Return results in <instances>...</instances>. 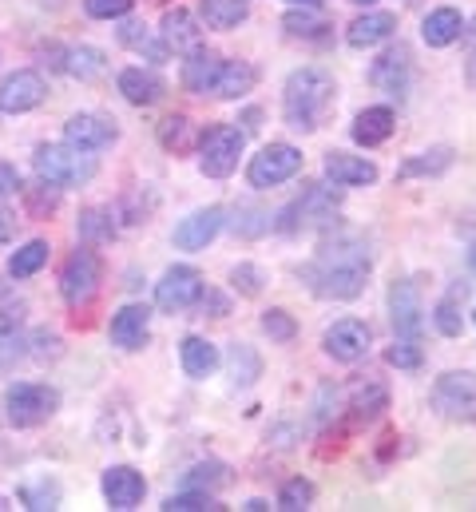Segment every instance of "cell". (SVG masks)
Instances as JSON below:
<instances>
[{
    "mask_svg": "<svg viewBox=\"0 0 476 512\" xmlns=\"http://www.w3.org/2000/svg\"><path fill=\"white\" fill-rule=\"evenodd\" d=\"M28 358V338H16V334H0V378L16 370V362Z\"/></svg>",
    "mask_w": 476,
    "mask_h": 512,
    "instance_id": "obj_48",
    "label": "cell"
},
{
    "mask_svg": "<svg viewBox=\"0 0 476 512\" xmlns=\"http://www.w3.org/2000/svg\"><path fill=\"white\" fill-rule=\"evenodd\" d=\"M119 139V128L116 120H108V116H96V112H80V116H72L68 124H64V143H72V147H80V151H104V147H112Z\"/></svg>",
    "mask_w": 476,
    "mask_h": 512,
    "instance_id": "obj_16",
    "label": "cell"
},
{
    "mask_svg": "<svg viewBox=\"0 0 476 512\" xmlns=\"http://www.w3.org/2000/svg\"><path fill=\"white\" fill-rule=\"evenodd\" d=\"M393 32H397V16L393 12H365L346 28V40H350V48H377Z\"/></svg>",
    "mask_w": 476,
    "mask_h": 512,
    "instance_id": "obj_26",
    "label": "cell"
},
{
    "mask_svg": "<svg viewBox=\"0 0 476 512\" xmlns=\"http://www.w3.org/2000/svg\"><path fill=\"white\" fill-rule=\"evenodd\" d=\"M465 298H469V282H453L449 294L433 306V326H437V334L461 338V330H465V322H461V302H465Z\"/></svg>",
    "mask_w": 476,
    "mask_h": 512,
    "instance_id": "obj_30",
    "label": "cell"
},
{
    "mask_svg": "<svg viewBox=\"0 0 476 512\" xmlns=\"http://www.w3.org/2000/svg\"><path fill=\"white\" fill-rule=\"evenodd\" d=\"M262 334H270V342H294L298 338V322L286 310H266L262 314Z\"/></svg>",
    "mask_w": 476,
    "mask_h": 512,
    "instance_id": "obj_44",
    "label": "cell"
},
{
    "mask_svg": "<svg viewBox=\"0 0 476 512\" xmlns=\"http://www.w3.org/2000/svg\"><path fill=\"white\" fill-rule=\"evenodd\" d=\"M20 199H24V207H28L32 219H48V215H56V207H60V187L36 179L32 187H20Z\"/></svg>",
    "mask_w": 476,
    "mask_h": 512,
    "instance_id": "obj_37",
    "label": "cell"
},
{
    "mask_svg": "<svg viewBox=\"0 0 476 512\" xmlns=\"http://www.w3.org/2000/svg\"><path fill=\"white\" fill-rule=\"evenodd\" d=\"M354 4H377V0H354Z\"/></svg>",
    "mask_w": 476,
    "mask_h": 512,
    "instance_id": "obj_59",
    "label": "cell"
},
{
    "mask_svg": "<svg viewBox=\"0 0 476 512\" xmlns=\"http://www.w3.org/2000/svg\"><path fill=\"white\" fill-rule=\"evenodd\" d=\"M187 60H183V88L187 92H195V96H207L211 92V84H215V76H219V56L211 52V48H191V52H183Z\"/></svg>",
    "mask_w": 476,
    "mask_h": 512,
    "instance_id": "obj_24",
    "label": "cell"
},
{
    "mask_svg": "<svg viewBox=\"0 0 476 512\" xmlns=\"http://www.w3.org/2000/svg\"><path fill=\"white\" fill-rule=\"evenodd\" d=\"M433 409L445 421L473 425L476 421V374L473 370H449L433 382Z\"/></svg>",
    "mask_w": 476,
    "mask_h": 512,
    "instance_id": "obj_8",
    "label": "cell"
},
{
    "mask_svg": "<svg viewBox=\"0 0 476 512\" xmlns=\"http://www.w3.org/2000/svg\"><path fill=\"white\" fill-rule=\"evenodd\" d=\"M262 282H266V274L254 262H238L235 270H231V286H235L242 298H258L262 294Z\"/></svg>",
    "mask_w": 476,
    "mask_h": 512,
    "instance_id": "obj_45",
    "label": "cell"
},
{
    "mask_svg": "<svg viewBox=\"0 0 476 512\" xmlns=\"http://www.w3.org/2000/svg\"><path fill=\"white\" fill-rule=\"evenodd\" d=\"M28 358H60V338L56 334H48V330H40V334H32L28 338Z\"/></svg>",
    "mask_w": 476,
    "mask_h": 512,
    "instance_id": "obj_50",
    "label": "cell"
},
{
    "mask_svg": "<svg viewBox=\"0 0 476 512\" xmlns=\"http://www.w3.org/2000/svg\"><path fill=\"white\" fill-rule=\"evenodd\" d=\"M473 326H476V310H473Z\"/></svg>",
    "mask_w": 476,
    "mask_h": 512,
    "instance_id": "obj_60",
    "label": "cell"
},
{
    "mask_svg": "<svg viewBox=\"0 0 476 512\" xmlns=\"http://www.w3.org/2000/svg\"><path fill=\"white\" fill-rule=\"evenodd\" d=\"M100 286H104V258L92 247H76L60 270V298L68 302V310H88Z\"/></svg>",
    "mask_w": 476,
    "mask_h": 512,
    "instance_id": "obj_5",
    "label": "cell"
},
{
    "mask_svg": "<svg viewBox=\"0 0 476 512\" xmlns=\"http://www.w3.org/2000/svg\"><path fill=\"white\" fill-rule=\"evenodd\" d=\"M32 171L36 179L52 183V187H84L96 179V155L80 151L72 143H40L32 151Z\"/></svg>",
    "mask_w": 476,
    "mask_h": 512,
    "instance_id": "obj_3",
    "label": "cell"
},
{
    "mask_svg": "<svg viewBox=\"0 0 476 512\" xmlns=\"http://www.w3.org/2000/svg\"><path fill=\"white\" fill-rule=\"evenodd\" d=\"M298 171H302V151L294 143H266L258 155H250L246 179H250V187L270 191V187L290 183Z\"/></svg>",
    "mask_w": 476,
    "mask_h": 512,
    "instance_id": "obj_9",
    "label": "cell"
},
{
    "mask_svg": "<svg viewBox=\"0 0 476 512\" xmlns=\"http://www.w3.org/2000/svg\"><path fill=\"white\" fill-rule=\"evenodd\" d=\"M453 159H457L453 147H429V151L405 159V163L397 167V179H429V175H445V171L453 167Z\"/></svg>",
    "mask_w": 476,
    "mask_h": 512,
    "instance_id": "obj_31",
    "label": "cell"
},
{
    "mask_svg": "<svg viewBox=\"0 0 476 512\" xmlns=\"http://www.w3.org/2000/svg\"><path fill=\"white\" fill-rule=\"evenodd\" d=\"M465 80H469V88L476 92V56L469 60V68H465Z\"/></svg>",
    "mask_w": 476,
    "mask_h": 512,
    "instance_id": "obj_56",
    "label": "cell"
},
{
    "mask_svg": "<svg viewBox=\"0 0 476 512\" xmlns=\"http://www.w3.org/2000/svg\"><path fill=\"white\" fill-rule=\"evenodd\" d=\"M199 16H203L207 28L231 32V28H238L250 16V0H203L199 4Z\"/></svg>",
    "mask_w": 476,
    "mask_h": 512,
    "instance_id": "obj_33",
    "label": "cell"
},
{
    "mask_svg": "<svg viewBox=\"0 0 476 512\" xmlns=\"http://www.w3.org/2000/svg\"><path fill=\"white\" fill-rule=\"evenodd\" d=\"M385 362H389L393 370H417V366H421V346H417L413 338H397V342L385 350Z\"/></svg>",
    "mask_w": 476,
    "mask_h": 512,
    "instance_id": "obj_46",
    "label": "cell"
},
{
    "mask_svg": "<svg viewBox=\"0 0 476 512\" xmlns=\"http://www.w3.org/2000/svg\"><path fill=\"white\" fill-rule=\"evenodd\" d=\"M48 258H52L48 239H28L24 247H16L8 255V278H32V274H40L48 266Z\"/></svg>",
    "mask_w": 476,
    "mask_h": 512,
    "instance_id": "obj_32",
    "label": "cell"
},
{
    "mask_svg": "<svg viewBox=\"0 0 476 512\" xmlns=\"http://www.w3.org/2000/svg\"><path fill=\"white\" fill-rule=\"evenodd\" d=\"M369 270H373L369 247L357 235H334V239H326L318 247V255L302 270V278L318 298L354 302L357 294L365 290V282H369Z\"/></svg>",
    "mask_w": 476,
    "mask_h": 512,
    "instance_id": "obj_1",
    "label": "cell"
},
{
    "mask_svg": "<svg viewBox=\"0 0 476 512\" xmlns=\"http://www.w3.org/2000/svg\"><path fill=\"white\" fill-rule=\"evenodd\" d=\"M338 203H342V187L334 183H310L290 207H282L278 215H274V231H282V235H298V231H314V227H330V219H334V211H338Z\"/></svg>",
    "mask_w": 476,
    "mask_h": 512,
    "instance_id": "obj_4",
    "label": "cell"
},
{
    "mask_svg": "<svg viewBox=\"0 0 476 512\" xmlns=\"http://www.w3.org/2000/svg\"><path fill=\"white\" fill-rule=\"evenodd\" d=\"M20 501H24V509H32V512H52V509H60V485L44 477V481H36V485L20 489Z\"/></svg>",
    "mask_w": 476,
    "mask_h": 512,
    "instance_id": "obj_43",
    "label": "cell"
},
{
    "mask_svg": "<svg viewBox=\"0 0 476 512\" xmlns=\"http://www.w3.org/2000/svg\"><path fill=\"white\" fill-rule=\"evenodd\" d=\"M12 231H16V219L0 207V247H4V243H12Z\"/></svg>",
    "mask_w": 476,
    "mask_h": 512,
    "instance_id": "obj_54",
    "label": "cell"
},
{
    "mask_svg": "<svg viewBox=\"0 0 476 512\" xmlns=\"http://www.w3.org/2000/svg\"><path fill=\"white\" fill-rule=\"evenodd\" d=\"M314 497H318L314 481L294 477V481H286V485H282V493H278V509L282 512H306L310 505H314Z\"/></svg>",
    "mask_w": 476,
    "mask_h": 512,
    "instance_id": "obj_41",
    "label": "cell"
},
{
    "mask_svg": "<svg viewBox=\"0 0 476 512\" xmlns=\"http://www.w3.org/2000/svg\"><path fill=\"white\" fill-rule=\"evenodd\" d=\"M469 266H473V270H476V247H473V251H469Z\"/></svg>",
    "mask_w": 476,
    "mask_h": 512,
    "instance_id": "obj_57",
    "label": "cell"
},
{
    "mask_svg": "<svg viewBox=\"0 0 476 512\" xmlns=\"http://www.w3.org/2000/svg\"><path fill=\"white\" fill-rule=\"evenodd\" d=\"M163 512H223V505L215 501V493H203V489H187V493H175V497H167Z\"/></svg>",
    "mask_w": 476,
    "mask_h": 512,
    "instance_id": "obj_42",
    "label": "cell"
},
{
    "mask_svg": "<svg viewBox=\"0 0 476 512\" xmlns=\"http://www.w3.org/2000/svg\"><path fill=\"white\" fill-rule=\"evenodd\" d=\"M369 342H373V334H369V326H365L361 318H338V322L326 326V334H322V350H326L334 362H342V366L361 362V358L369 354Z\"/></svg>",
    "mask_w": 476,
    "mask_h": 512,
    "instance_id": "obj_13",
    "label": "cell"
},
{
    "mask_svg": "<svg viewBox=\"0 0 476 512\" xmlns=\"http://www.w3.org/2000/svg\"><path fill=\"white\" fill-rule=\"evenodd\" d=\"M227 366H231L235 385H254L258 382V374H262V358H258L254 346H246V342H235V346H231Z\"/></svg>",
    "mask_w": 476,
    "mask_h": 512,
    "instance_id": "obj_38",
    "label": "cell"
},
{
    "mask_svg": "<svg viewBox=\"0 0 476 512\" xmlns=\"http://www.w3.org/2000/svg\"><path fill=\"white\" fill-rule=\"evenodd\" d=\"M223 227H227V211L223 207H203V211L187 215L175 227V247L179 251H207V243H215Z\"/></svg>",
    "mask_w": 476,
    "mask_h": 512,
    "instance_id": "obj_18",
    "label": "cell"
},
{
    "mask_svg": "<svg viewBox=\"0 0 476 512\" xmlns=\"http://www.w3.org/2000/svg\"><path fill=\"white\" fill-rule=\"evenodd\" d=\"M20 171L12 167V163H0V199H12V195H20Z\"/></svg>",
    "mask_w": 476,
    "mask_h": 512,
    "instance_id": "obj_53",
    "label": "cell"
},
{
    "mask_svg": "<svg viewBox=\"0 0 476 512\" xmlns=\"http://www.w3.org/2000/svg\"><path fill=\"white\" fill-rule=\"evenodd\" d=\"M159 40L167 44V52H191L203 44V28L187 8H167L159 20Z\"/></svg>",
    "mask_w": 476,
    "mask_h": 512,
    "instance_id": "obj_20",
    "label": "cell"
},
{
    "mask_svg": "<svg viewBox=\"0 0 476 512\" xmlns=\"http://www.w3.org/2000/svg\"><path fill=\"white\" fill-rule=\"evenodd\" d=\"M389 322L397 330V338H421L425 330V306H421V290L413 278H393L389 286Z\"/></svg>",
    "mask_w": 476,
    "mask_h": 512,
    "instance_id": "obj_12",
    "label": "cell"
},
{
    "mask_svg": "<svg viewBox=\"0 0 476 512\" xmlns=\"http://www.w3.org/2000/svg\"><path fill=\"white\" fill-rule=\"evenodd\" d=\"M203 290H207L203 274H199L195 266L179 262V266H171V270L155 282V306H159L163 314H187V310L199 306Z\"/></svg>",
    "mask_w": 476,
    "mask_h": 512,
    "instance_id": "obj_10",
    "label": "cell"
},
{
    "mask_svg": "<svg viewBox=\"0 0 476 512\" xmlns=\"http://www.w3.org/2000/svg\"><path fill=\"white\" fill-rule=\"evenodd\" d=\"M100 489H104L108 509L131 512V509H139V501H143V493H147V481H143V473H139L135 465H112V469H104Z\"/></svg>",
    "mask_w": 476,
    "mask_h": 512,
    "instance_id": "obj_15",
    "label": "cell"
},
{
    "mask_svg": "<svg viewBox=\"0 0 476 512\" xmlns=\"http://www.w3.org/2000/svg\"><path fill=\"white\" fill-rule=\"evenodd\" d=\"M76 231L88 243H108V239H116V211L112 207H88V211H80Z\"/></svg>",
    "mask_w": 476,
    "mask_h": 512,
    "instance_id": "obj_36",
    "label": "cell"
},
{
    "mask_svg": "<svg viewBox=\"0 0 476 512\" xmlns=\"http://www.w3.org/2000/svg\"><path fill=\"white\" fill-rule=\"evenodd\" d=\"M393 128H397V116H393V108L377 104V108H365V112H357V120H354V128H350V135H354L357 147H381V143L393 135Z\"/></svg>",
    "mask_w": 476,
    "mask_h": 512,
    "instance_id": "obj_25",
    "label": "cell"
},
{
    "mask_svg": "<svg viewBox=\"0 0 476 512\" xmlns=\"http://www.w3.org/2000/svg\"><path fill=\"white\" fill-rule=\"evenodd\" d=\"M246 131H238L235 124H215L199 135V171L207 179H227L235 175L238 155H242Z\"/></svg>",
    "mask_w": 476,
    "mask_h": 512,
    "instance_id": "obj_7",
    "label": "cell"
},
{
    "mask_svg": "<svg viewBox=\"0 0 476 512\" xmlns=\"http://www.w3.org/2000/svg\"><path fill=\"white\" fill-rule=\"evenodd\" d=\"M334 104H338V84L322 64H306V68L286 76V88H282V120H286V128L310 135V131H318L326 124Z\"/></svg>",
    "mask_w": 476,
    "mask_h": 512,
    "instance_id": "obj_2",
    "label": "cell"
},
{
    "mask_svg": "<svg viewBox=\"0 0 476 512\" xmlns=\"http://www.w3.org/2000/svg\"><path fill=\"white\" fill-rule=\"evenodd\" d=\"M369 80L385 92V96H393V100H405L409 96V84H413V60H409V48H389V52H381L377 60H373V68H369Z\"/></svg>",
    "mask_w": 476,
    "mask_h": 512,
    "instance_id": "obj_14",
    "label": "cell"
},
{
    "mask_svg": "<svg viewBox=\"0 0 476 512\" xmlns=\"http://www.w3.org/2000/svg\"><path fill=\"white\" fill-rule=\"evenodd\" d=\"M135 8V0H84V12L92 20H123Z\"/></svg>",
    "mask_w": 476,
    "mask_h": 512,
    "instance_id": "obj_49",
    "label": "cell"
},
{
    "mask_svg": "<svg viewBox=\"0 0 476 512\" xmlns=\"http://www.w3.org/2000/svg\"><path fill=\"white\" fill-rule=\"evenodd\" d=\"M465 32H469V36H476V20H473V24H469V28H465Z\"/></svg>",
    "mask_w": 476,
    "mask_h": 512,
    "instance_id": "obj_58",
    "label": "cell"
},
{
    "mask_svg": "<svg viewBox=\"0 0 476 512\" xmlns=\"http://www.w3.org/2000/svg\"><path fill=\"white\" fill-rule=\"evenodd\" d=\"M24 314H28L24 302H4L0 306V334H16L24 326Z\"/></svg>",
    "mask_w": 476,
    "mask_h": 512,
    "instance_id": "obj_51",
    "label": "cell"
},
{
    "mask_svg": "<svg viewBox=\"0 0 476 512\" xmlns=\"http://www.w3.org/2000/svg\"><path fill=\"white\" fill-rule=\"evenodd\" d=\"M326 179H334L338 187H369L377 183V163L361 159V155H346V151H326Z\"/></svg>",
    "mask_w": 476,
    "mask_h": 512,
    "instance_id": "obj_21",
    "label": "cell"
},
{
    "mask_svg": "<svg viewBox=\"0 0 476 512\" xmlns=\"http://www.w3.org/2000/svg\"><path fill=\"white\" fill-rule=\"evenodd\" d=\"M254 84H258L254 64H246V60H223L219 64V76L211 84V96L215 100H242L246 92H254Z\"/></svg>",
    "mask_w": 476,
    "mask_h": 512,
    "instance_id": "obj_23",
    "label": "cell"
},
{
    "mask_svg": "<svg viewBox=\"0 0 476 512\" xmlns=\"http://www.w3.org/2000/svg\"><path fill=\"white\" fill-rule=\"evenodd\" d=\"M461 32H465V16L457 8H433L421 24V40L429 48H449L461 40Z\"/></svg>",
    "mask_w": 476,
    "mask_h": 512,
    "instance_id": "obj_27",
    "label": "cell"
},
{
    "mask_svg": "<svg viewBox=\"0 0 476 512\" xmlns=\"http://www.w3.org/2000/svg\"><path fill=\"white\" fill-rule=\"evenodd\" d=\"M286 4H294V8H322L326 0H286Z\"/></svg>",
    "mask_w": 476,
    "mask_h": 512,
    "instance_id": "obj_55",
    "label": "cell"
},
{
    "mask_svg": "<svg viewBox=\"0 0 476 512\" xmlns=\"http://www.w3.org/2000/svg\"><path fill=\"white\" fill-rule=\"evenodd\" d=\"M199 310H203V314L211 310V318H227V314H231V302H227L219 290H203V298H199Z\"/></svg>",
    "mask_w": 476,
    "mask_h": 512,
    "instance_id": "obj_52",
    "label": "cell"
},
{
    "mask_svg": "<svg viewBox=\"0 0 476 512\" xmlns=\"http://www.w3.org/2000/svg\"><path fill=\"white\" fill-rule=\"evenodd\" d=\"M227 481H231V469H227L223 461H203V465H195V469L183 477V485H187V489H203V493L223 489Z\"/></svg>",
    "mask_w": 476,
    "mask_h": 512,
    "instance_id": "obj_40",
    "label": "cell"
},
{
    "mask_svg": "<svg viewBox=\"0 0 476 512\" xmlns=\"http://www.w3.org/2000/svg\"><path fill=\"white\" fill-rule=\"evenodd\" d=\"M44 100H48V80L36 68H16L0 80V112L4 116L36 112Z\"/></svg>",
    "mask_w": 476,
    "mask_h": 512,
    "instance_id": "obj_11",
    "label": "cell"
},
{
    "mask_svg": "<svg viewBox=\"0 0 476 512\" xmlns=\"http://www.w3.org/2000/svg\"><path fill=\"white\" fill-rule=\"evenodd\" d=\"M116 88L131 108H151V104H159V100L167 96L163 76H155V72H147V68H123Z\"/></svg>",
    "mask_w": 476,
    "mask_h": 512,
    "instance_id": "obj_19",
    "label": "cell"
},
{
    "mask_svg": "<svg viewBox=\"0 0 476 512\" xmlns=\"http://www.w3.org/2000/svg\"><path fill=\"white\" fill-rule=\"evenodd\" d=\"M282 32L294 36V40H326L330 24H326L314 8H294V4H290V12L282 16Z\"/></svg>",
    "mask_w": 476,
    "mask_h": 512,
    "instance_id": "obj_34",
    "label": "cell"
},
{
    "mask_svg": "<svg viewBox=\"0 0 476 512\" xmlns=\"http://www.w3.org/2000/svg\"><path fill=\"white\" fill-rule=\"evenodd\" d=\"M60 409V389L48 382H16L4 389V413L16 429H36Z\"/></svg>",
    "mask_w": 476,
    "mask_h": 512,
    "instance_id": "obj_6",
    "label": "cell"
},
{
    "mask_svg": "<svg viewBox=\"0 0 476 512\" xmlns=\"http://www.w3.org/2000/svg\"><path fill=\"white\" fill-rule=\"evenodd\" d=\"M179 362H183V374H187V378L203 382V378H211V374L219 370L223 354H219L215 342H207V338H199V334H187V338L179 342Z\"/></svg>",
    "mask_w": 476,
    "mask_h": 512,
    "instance_id": "obj_22",
    "label": "cell"
},
{
    "mask_svg": "<svg viewBox=\"0 0 476 512\" xmlns=\"http://www.w3.org/2000/svg\"><path fill=\"white\" fill-rule=\"evenodd\" d=\"M119 44H127V48L139 52V56H147L151 64H163V60H167V44L155 40V36L147 32V24H139V20H127V24L119 28Z\"/></svg>",
    "mask_w": 476,
    "mask_h": 512,
    "instance_id": "obj_35",
    "label": "cell"
},
{
    "mask_svg": "<svg viewBox=\"0 0 476 512\" xmlns=\"http://www.w3.org/2000/svg\"><path fill=\"white\" fill-rule=\"evenodd\" d=\"M159 143H163L167 151H175V155L191 151V147H195V131H191V120H187V116H167V120L159 124Z\"/></svg>",
    "mask_w": 476,
    "mask_h": 512,
    "instance_id": "obj_39",
    "label": "cell"
},
{
    "mask_svg": "<svg viewBox=\"0 0 476 512\" xmlns=\"http://www.w3.org/2000/svg\"><path fill=\"white\" fill-rule=\"evenodd\" d=\"M64 60H60V68L72 76V80H100L104 72H108V60H104V52L100 48H92V44H76V48H64L60 52Z\"/></svg>",
    "mask_w": 476,
    "mask_h": 512,
    "instance_id": "obj_29",
    "label": "cell"
},
{
    "mask_svg": "<svg viewBox=\"0 0 476 512\" xmlns=\"http://www.w3.org/2000/svg\"><path fill=\"white\" fill-rule=\"evenodd\" d=\"M385 405H389V389L381 382H357L354 389H350V401H346L354 425H369L373 417H381Z\"/></svg>",
    "mask_w": 476,
    "mask_h": 512,
    "instance_id": "obj_28",
    "label": "cell"
},
{
    "mask_svg": "<svg viewBox=\"0 0 476 512\" xmlns=\"http://www.w3.org/2000/svg\"><path fill=\"white\" fill-rule=\"evenodd\" d=\"M147 334H151V306L143 302H127L112 314V326H108V338L119 350H143L147 346Z\"/></svg>",
    "mask_w": 476,
    "mask_h": 512,
    "instance_id": "obj_17",
    "label": "cell"
},
{
    "mask_svg": "<svg viewBox=\"0 0 476 512\" xmlns=\"http://www.w3.org/2000/svg\"><path fill=\"white\" fill-rule=\"evenodd\" d=\"M270 215L266 211H254V207H238V219H235V235L242 239H258V235H266L270 231Z\"/></svg>",
    "mask_w": 476,
    "mask_h": 512,
    "instance_id": "obj_47",
    "label": "cell"
}]
</instances>
